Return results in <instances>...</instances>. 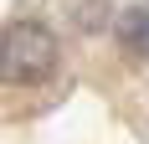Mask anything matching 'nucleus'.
<instances>
[{
  "mask_svg": "<svg viewBox=\"0 0 149 144\" xmlns=\"http://www.w3.org/2000/svg\"><path fill=\"white\" fill-rule=\"evenodd\" d=\"M113 41H118L123 62L149 67V0L123 5V10H118V21H113Z\"/></svg>",
  "mask_w": 149,
  "mask_h": 144,
  "instance_id": "obj_2",
  "label": "nucleus"
},
{
  "mask_svg": "<svg viewBox=\"0 0 149 144\" xmlns=\"http://www.w3.org/2000/svg\"><path fill=\"white\" fill-rule=\"evenodd\" d=\"M118 10L108 0H72V26L77 31H113Z\"/></svg>",
  "mask_w": 149,
  "mask_h": 144,
  "instance_id": "obj_3",
  "label": "nucleus"
},
{
  "mask_svg": "<svg viewBox=\"0 0 149 144\" xmlns=\"http://www.w3.org/2000/svg\"><path fill=\"white\" fill-rule=\"evenodd\" d=\"M57 67H62V41L46 21L21 15L0 26V82L5 87H41L57 77Z\"/></svg>",
  "mask_w": 149,
  "mask_h": 144,
  "instance_id": "obj_1",
  "label": "nucleus"
}]
</instances>
